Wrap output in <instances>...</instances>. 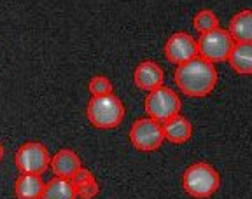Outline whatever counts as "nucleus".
Listing matches in <instances>:
<instances>
[{
    "instance_id": "f257e3e1",
    "label": "nucleus",
    "mask_w": 252,
    "mask_h": 199,
    "mask_svg": "<svg viewBox=\"0 0 252 199\" xmlns=\"http://www.w3.org/2000/svg\"><path fill=\"white\" fill-rule=\"evenodd\" d=\"M175 84L182 91V94L191 98L209 96L217 86L216 65L201 56H196L191 61L182 63L173 74Z\"/></svg>"
},
{
    "instance_id": "f03ea898",
    "label": "nucleus",
    "mask_w": 252,
    "mask_h": 199,
    "mask_svg": "<svg viewBox=\"0 0 252 199\" xmlns=\"http://www.w3.org/2000/svg\"><path fill=\"white\" fill-rule=\"evenodd\" d=\"M220 176L209 163H193L182 175V189L194 199H209L219 191Z\"/></svg>"
},
{
    "instance_id": "7ed1b4c3",
    "label": "nucleus",
    "mask_w": 252,
    "mask_h": 199,
    "mask_svg": "<svg viewBox=\"0 0 252 199\" xmlns=\"http://www.w3.org/2000/svg\"><path fill=\"white\" fill-rule=\"evenodd\" d=\"M125 105L118 94L110 93L105 96H91L86 107V117L91 126L98 129H114L125 119Z\"/></svg>"
},
{
    "instance_id": "20e7f679",
    "label": "nucleus",
    "mask_w": 252,
    "mask_h": 199,
    "mask_svg": "<svg viewBox=\"0 0 252 199\" xmlns=\"http://www.w3.org/2000/svg\"><path fill=\"white\" fill-rule=\"evenodd\" d=\"M147 117L154 119L159 124L166 122L168 119L179 115L182 110V100L172 87L161 86L158 89L147 93L146 102H144Z\"/></svg>"
},
{
    "instance_id": "39448f33",
    "label": "nucleus",
    "mask_w": 252,
    "mask_h": 199,
    "mask_svg": "<svg viewBox=\"0 0 252 199\" xmlns=\"http://www.w3.org/2000/svg\"><path fill=\"white\" fill-rule=\"evenodd\" d=\"M235 40L229 35V31L224 28H216L209 33H201L198 39V56L210 63H222L228 61L231 55Z\"/></svg>"
},
{
    "instance_id": "423d86ee",
    "label": "nucleus",
    "mask_w": 252,
    "mask_h": 199,
    "mask_svg": "<svg viewBox=\"0 0 252 199\" xmlns=\"http://www.w3.org/2000/svg\"><path fill=\"white\" fill-rule=\"evenodd\" d=\"M130 142L140 152H154L165 143L163 126L151 117H140L130 128Z\"/></svg>"
},
{
    "instance_id": "0eeeda50",
    "label": "nucleus",
    "mask_w": 252,
    "mask_h": 199,
    "mask_svg": "<svg viewBox=\"0 0 252 199\" xmlns=\"http://www.w3.org/2000/svg\"><path fill=\"white\" fill-rule=\"evenodd\" d=\"M14 163L21 173L42 175L51 164V154L40 142H27L16 150Z\"/></svg>"
},
{
    "instance_id": "6e6552de",
    "label": "nucleus",
    "mask_w": 252,
    "mask_h": 199,
    "mask_svg": "<svg viewBox=\"0 0 252 199\" xmlns=\"http://www.w3.org/2000/svg\"><path fill=\"white\" fill-rule=\"evenodd\" d=\"M163 53L170 63L179 66L198 56V40L186 31H175L165 42Z\"/></svg>"
},
{
    "instance_id": "1a4fd4ad",
    "label": "nucleus",
    "mask_w": 252,
    "mask_h": 199,
    "mask_svg": "<svg viewBox=\"0 0 252 199\" xmlns=\"http://www.w3.org/2000/svg\"><path fill=\"white\" fill-rule=\"evenodd\" d=\"M133 82L138 89L151 93V91L158 89V87L165 86V72L156 61L153 59H146L137 65L133 72Z\"/></svg>"
},
{
    "instance_id": "9d476101",
    "label": "nucleus",
    "mask_w": 252,
    "mask_h": 199,
    "mask_svg": "<svg viewBox=\"0 0 252 199\" xmlns=\"http://www.w3.org/2000/svg\"><path fill=\"white\" fill-rule=\"evenodd\" d=\"M81 166H83V164H81V159H79L75 150H72V148H60L55 156H51L49 170H51L55 176L70 180V176L74 175Z\"/></svg>"
},
{
    "instance_id": "9b49d317",
    "label": "nucleus",
    "mask_w": 252,
    "mask_h": 199,
    "mask_svg": "<svg viewBox=\"0 0 252 199\" xmlns=\"http://www.w3.org/2000/svg\"><path fill=\"white\" fill-rule=\"evenodd\" d=\"M161 126H163V133H165V140L173 145H182L191 140V137H193V124L182 114L168 119Z\"/></svg>"
},
{
    "instance_id": "f8f14e48",
    "label": "nucleus",
    "mask_w": 252,
    "mask_h": 199,
    "mask_svg": "<svg viewBox=\"0 0 252 199\" xmlns=\"http://www.w3.org/2000/svg\"><path fill=\"white\" fill-rule=\"evenodd\" d=\"M46 182L42 175H30V173H21L16 178L14 194L18 199H40L42 198Z\"/></svg>"
},
{
    "instance_id": "ddd939ff",
    "label": "nucleus",
    "mask_w": 252,
    "mask_h": 199,
    "mask_svg": "<svg viewBox=\"0 0 252 199\" xmlns=\"http://www.w3.org/2000/svg\"><path fill=\"white\" fill-rule=\"evenodd\" d=\"M228 31L235 44H252V9H244L236 12L229 21Z\"/></svg>"
},
{
    "instance_id": "4468645a",
    "label": "nucleus",
    "mask_w": 252,
    "mask_h": 199,
    "mask_svg": "<svg viewBox=\"0 0 252 199\" xmlns=\"http://www.w3.org/2000/svg\"><path fill=\"white\" fill-rule=\"evenodd\" d=\"M228 63L236 74L252 75V44H235L228 58Z\"/></svg>"
},
{
    "instance_id": "2eb2a0df",
    "label": "nucleus",
    "mask_w": 252,
    "mask_h": 199,
    "mask_svg": "<svg viewBox=\"0 0 252 199\" xmlns=\"http://www.w3.org/2000/svg\"><path fill=\"white\" fill-rule=\"evenodd\" d=\"M40 199H77V192L70 184V180L53 176L49 182H46Z\"/></svg>"
},
{
    "instance_id": "dca6fc26",
    "label": "nucleus",
    "mask_w": 252,
    "mask_h": 199,
    "mask_svg": "<svg viewBox=\"0 0 252 199\" xmlns=\"http://www.w3.org/2000/svg\"><path fill=\"white\" fill-rule=\"evenodd\" d=\"M193 27L200 35L201 33H209V31L219 28V18H217L216 12L210 11V9H201V11H198L196 14H194Z\"/></svg>"
},
{
    "instance_id": "f3484780",
    "label": "nucleus",
    "mask_w": 252,
    "mask_h": 199,
    "mask_svg": "<svg viewBox=\"0 0 252 199\" xmlns=\"http://www.w3.org/2000/svg\"><path fill=\"white\" fill-rule=\"evenodd\" d=\"M88 91L91 96H105V94L114 93V86L105 75H93L88 82Z\"/></svg>"
},
{
    "instance_id": "a211bd4d",
    "label": "nucleus",
    "mask_w": 252,
    "mask_h": 199,
    "mask_svg": "<svg viewBox=\"0 0 252 199\" xmlns=\"http://www.w3.org/2000/svg\"><path fill=\"white\" fill-rule=\"evenodd\" d=\"M93 180H96V178H94V175L91 173V170L81 166V168L70 176V184L74 185L75 189H79V187H83V185L90 184V182H93Z\"/></svg>"
},
{
    "instance_id": "6ab92c4d",
    "label": "nucleus",
    "mask_w": 252,
    "mask_h": 199,
    "mask_svg": "<svg viewBox=\"0 0 252 199\" xmlns=\"http://www.w3.org/2000/svg\"><path fill=\"white\" fill-rule=\"evenodd\" d=\"M75 192H77V199H93V198H96V196H98L100 185H98V182H96V180H93V182H90V184L75 189Z\"/></svg>"
},
{
    "instance_id": "aec40b11",
    "label": "nucleus",
    "mask_w": 252,
    "mask_h": 199,
    "mask_svg": "<svg viewBox=\"0 0 252 199\" xmlns=\"http://www.w3.org/2000/svg\"><path fill=\"white\" fill-rule=\"evenodd\" d=\"M2 157H4V145L0 142V161H2Z\"/></svg>"
}]
</instances>
